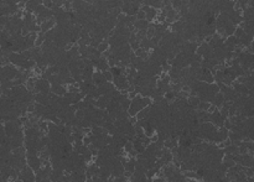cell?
<instances>
[{"mask_svg":"<svg viewBox=\"0 0 254 182\" xmlns=\"http://www.w3.org/2000/svg\"><path fill=\"white\" fill-rule=\"evenodd\" d=\"M50 91L52 92V93H55V94H57V95H63L64 93L67 92V89L63 87V84H58V83H52L51 84V87H50Z\"/></svg>","mask_w":254,"mask_h":182,"instance_id":"cell-1","label":"cell"},{"mask_svg":"<svg viewBox=\"0 0 254 182\" xmlns=\"http://www.w3.org/2000/svg\"><path fill=\"white\" fill-rule=\"evenodd\" d=\"M147 25H149V21L146 20V19H143V20H136L134 22V27H135V30H146L147 29Z\"/></svg>","mask_w":254,"mask_h":182,"instance_id":"cell-2","label":"cell"},{"mask_svg":"<svg viewBox=\"0 0 254 182\" xmlns=\"http://www.w3.org/2000/svg\"><path fill=\"white\" fill-rule=\"evenodd\" d=\"M146 15H145V19L149 22H152V21H155V17H156V15H158V11H156V9H154V8H151L150 6V9L147 10L146 12Z\"/></svg>","mask_w":254,"mask_h":182,"instance_id":"cell-3","label":"cell"},{"mask_svg":"<svg viewBox=\"0 0 254 182\" xmlns=\"http://www.w3.org/2000/svg\"><path fill=\"white\" fill-rule=\"evenodd\" d=\"M108 48H109V44H108V41H105V40H103L98 46H97V50H98L99 52H104V51Z\"/></svg>","mask_w":254,"mask_h":182,"instance_id":"cell-4","label":"cell"},{"mask_svg":"<svg viewBox=\"0 0 254 182\" xmlns=\"http://www.w3.org/2000/svg\"><path fill=\"white\" fill-rule=\"evenodd\" d=\"M130 103H131V99H129V98H125V99H123L120 102V107L123 110H128L129 107H130Z\"/></svg>","mask_w":254,"mask_h":182,"instance_id":"cell-5","label":"cell"},{"mask_svg":"<svg viewBox=\"0 0 254 182\" xmlns=\"http://www.w3.org/2000/svg\"><path fill=\"white\" fill-rule=\"evenodd\" d=\"M103 76H104V78H105V81H107V82H113L114 76H113V73L110 71H103Z\"/></svg>","mask_w":254,"mask_h":182,"instance_id":"cell-6","label":"cell"},{"mask_svg":"<svg viewBox=\"0 0 254 182\" xmlns=\"http://www.w3.org/2000/svg\"><path fill=\"white\" fill-rule=\"evenodd\" d=\"M145 15L146 14L143 11V10H140L139 9V11H138L136 14H135V16H136V20H143V19H145Z\"/></svg>","mask_w":254,"mask_h":182,"instance_id":"cell-7","label":"cell"},{"mask_svg":"<svg viewBox=\"0 0 254 182\" xmlns=\"http://www.w3.org/2000/svg\"><path fill=\"white\" fill-rule=\"evenodd\" d=\"M42 5L45 8H47V9H51V8H52V5H53V1H52V0H42Z\"/></svg>","mask_w":254,"mask_h":182,"instance_id":"cell-8","label":"cell"},{"mask_svg":"<svg viewBox=\"0 0 254 182\" xmlns=\"http://www.w3.org/2000/svg\"><path fill=\"white\" fill-rule=\"evenodd\" d=\"M82 141H83V145H87V146H88L89 144L92 143V139H91V136H83Z\"/></svg>","mask_w":254,"mask_h":182,"instance_id":"cell-9","label":"cell"},{"mask_svg":"<svg viewBox=\"0 0 254 182\" xmlns=\"http://www.w3.org/2000/svg\"><path fill=\"white\" fill-rule=\"evenodd\" d=\"M224 127H226V129H230V121H229L228 119H226V121H224Z\"/></svg>","mask_w":254,"mask_h":182,"instance_id":"cell-10","label":"cell"},{"mask_svg":"<svg viewBox=\"0 0 254 182\" xmlns=\"http://www.w3.org/2000/svg\"><path fill=\"white\" fill-rule=\"evenodd\" d=\"M92 1H93V0H92Z\"/></svg>","mask_w":254,"mask_h":182,"instance_id":"cell-11","label":"cell"}]
</instances>
